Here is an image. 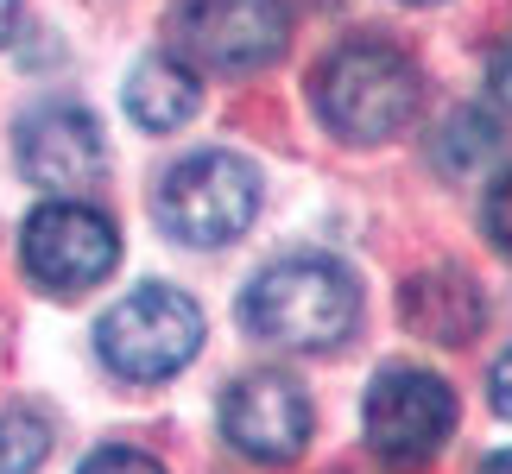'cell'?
<instances>
[{"mask_svg":"<svg viewBox=\"0 0 512 474\" xmlns=\"http://www.w3.org/2000/svg\"><path fill=\"white\" fill-rule=\"evenodd\" d=\"M241 323L272 348H298V354H323L342 348L354 323H361V291L354 279L323 260V253H298V260L266 266L241 298Z\"/></svg>","mask_w":512,"mask_h":474,"instance_id":"cell-1","label":"cell"},{"mask_svg":"<svg viewBox=\"0 0 512 474\" xmlns=\"http://www.w3.org/2000/svg\"><path fill=\"white\" fill-rule=\"evenodd\" d=\"M310 102H317L323 127L336 140H354V146H380L392 133H405L418 121V102H424V76L405 51L392 45H342L329 51L317 76H310Z\"/></svg>","mask_w":512,"mask_h":474,"instance_id":"cell-2","label":"cell"},{"mask_svg":"<svg viewBox=\"0 0 512 474\" xmlns=\"http://www.w3.org/2000/svg\"><path fill=\"white\" fill-rule=\"evenodd\" d=\"M203 348V310L171 285H140L95 323V354L108 373H121L133 386H159L171 373H184Z\"/></svg>","mask_w":512,"mask_h":474,"instance_id":"cell-3","label":"cell"},{"mask_svg":"<svg viewBox=\"0 0 512 474\" xmlns=\"http://www.w3.org/2000/svg\"><path fill=\"white\" fill-rule=\"evenodd\" d=\"M152 215L184 247H228L260 215V171L241 152H190L165 171Z\"/></svg>","mask_w":512,"mask_h":474,"instance_id":"cell-4","label":"cell"},{"mask_svg":"<svg viewBox=\"0 0 512 474\" xmlns=\"http://www.w3.org/2000/svg\"><path fill=\"white\" fill-rule=\"evenodd\" d=\"M361 424H367V443L386 468H424L443 456L449 430H456V392H449L437 373L424 367H386L380 380L367 386V405H361Z\"/></svg>","mask_w":512,"mask_h":474,"instance_id":"cell-5","label":"cell"},{"mask_svg":"<svg viewBox=\"0 0 512 474\" xmlns=\"http://www.w3.org/2000/svg\"><path fill=\"white\" fill-rule=\"evenodd\" d=\"M19 260H26V272L45 291L76 298V291L102 285L121 266V234H114V222L102 209L76 203V196H51L19 228Z\"/></svg>","mask_w":512,"mask_h":474,"instance_id":"cell-6","label":"cell"},{"mask_svg":"<svg viewBox=\"0 0 512 474\" xmlns=\"http://www.w3.org/2000/svg\"><path fill=\"white\" fill-rule=\"evenodd\" d=\"M291 38L285 0H177L171 7V45L177 57L222 76L266 70Z\"/></svg>","mask_w":512,"mask_h":474,"instance_id":"cell-7","label":"cell"},{"mask_svg":"<svg viewBox=\"0 0 512 474\" xmlns=\"http://www.w3.org/2000/svg\"><path fill=\"white\" fill-rule=\"evenodd\" d=\"M222 437L241 449L247 462H298L310 443V399L291 373H241L222 399Z\"/></svg>","mask_w":512,"mask_h":474,"instance_id":"cell-8","label":"cell"},{"mask_svg":"<svg viewBox=\"0 0 512 474\" xmlns=\"http://www.w3.org/2000/svg\"><path fill=\"white\" fill-rule=\"evenodd\" d=\"M19 146V171L32 177L38 190H57V196H76L89 190L108 165V146H102V127L89 121V108L76 102H45L32 108L13 133Z\"/></svg>","mask_w":512,"mask_h":474,"instance_id":"cell-9","label":"cell"},{"mask_svg":"<svg viewBox=\"0 0 512 474\" xmlns=\"http://www.w3.org/2000/svg\"><path fill=\"white\" fill-rule=\"evenodd\" d=\"M405 329L424 335V342H443V348H462L475 342L481 323H487V304L468 272L443 266V272H418V279L405 285Z\"/></svg>","mask_w":512,"mask_h":474,"instance_id":"cell-10","label":"cell"},{"mask_svg":"<svg viewBox=\"0 0 512 474\" xmlns=\"http://www.w3.org/2000/svg\"><path fill=\"white\" fill-rule=\"evenodd\" d=\"M196 102H203V89H196L190 64H184V57H171V51L140 57L133 76H127V114L140 127H152V133L184 127L190 114H196Z\"/></svg>","mask_w":512,"mask_h":474,"instance_id":"cell-11","label":"cell"},{"mask_svg":"<svg viewBox=\"0 0 512 474\" xmlns=\"http://www.w3.org/2000/svg\"><path fill=\"white\" fill-rule=\"evenodd\" d=\"M494 152H500V127L487 121V114H456V121L437 133V165L449 177H468L475 165H487Z\"/></svg>","mask_w":512,"mask_h":474,"instance_id":"cell-12","label":"cell"},{"mask_svg":"<svg viewBox=\"0 0 512 474\" xmlns=\"http://www.w3.org/2000/svg\"><path fill=\"white\" fill-rule=\"evenodd\" d=\"M51 456V424L38 411H7L0 418V474H38Z\"/></svg>","mask_w":512,"mask_h":474,"instance_id":"cell-13","label":"cell"},{"mask_svg":"<svg viewBox=\"0 0 512 474\" xmlns=\"http://www.w3.org/2000/svg\"><path fill=\"white\" fill-rule=\"evenodd\" d=\"M481 222H487V241L500 253H512V171L494 177V190H487V203H481Z\"/></svg>","mask_w":512,"mask_h":474,"instance_id":"cell-14","label":"cell"},{"mask_svg":"<svg viewBox=\"0 0 512 474\" xmlns=\"http://www.w3.org/2000/svg\"><path fill=\"white\" fill-rule=\"evenodd\" d=\"M76 474H165V468L152 456H140V449H95Z\"/></svg>","mask_w":512,"mask_h":474,"instance_id":"cell-15","label":"cell"},{"mask_svg":"<svg viewBox=\"0 0 512 474\" xmlns=\"http://www.w3.org/2000/svg\"><path fill=\"white\" fill-rule=\"evenodd\" d=\"M487 95H494V102L512 114V32L500 38V51L487 57Z\"/></svg>","mask_w":512,"mask_h":474,"instance_id":"cell-16","label":"cell"},{"mask_svg":"<svg viewBox=\"0 0 512 474\" xmlns=\"http://www.w3.org/2000/svg\"><path fill=\"white\" fill-rule=\"evenodd\" d=\"M487 392H494V411H500V418L512 424V348H506L500 361H494V373H487Z\"/></svg>","mask_w":512,"mask_h":474,"instance_id":"cell-17","label":"cell"},{"mask_svg":"<svg viewBox=\"0 0 512 474\" xmlns=\"http://www.w3.org/2000/svg\"><path fill=\"white\" fill-rule=\"evenodd\" d=\"M13 26H19V0H0V45L13 38Z\"/></svg>","mask_w":512,"mask_h":474,"instance_id":"cell-18","label":"cell"},{"mask_svg":"<svg viewBox=\"0 0 512 474\" xmlns=\"http://www.w3.org/2000/svg\"><path fill=\"white\" fill-rule=\"evenodd\" d=\"M475 474H512V449H500V456H487Z\"/></svg>","mask_w":512,"mask_h":474,"instance_id":"cell-19","label":"cell"},{"mask_svg":"<svg viewBox=\"0 0 512 474\" xmlns=\"http://www.w3.org/2000/svg\"><path fill=\"white\" fill-rule=\"evenodd\" d=\"M405 7H430V0H405Z\"/></svg>","mask_w":512,"mask_h":474,"instance_id":"cell-20","label":"cell"}]
</instances>
